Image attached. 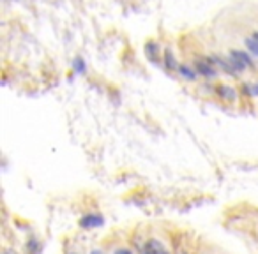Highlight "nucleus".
<instances>
[{"mask_svg":"<svg viewBox=\"0 0 258 254\" xmlns=\"http://www.w3.org/2000/svg\"><path fill=\"white\" fill-rule=\"evenodd\" d=\"M228 60L232 62L233 69H235L237 72H244L247 67H254L253 58H251L247 53H244V51H240V50H232V51H230Z\"/></svg>","mask_w":258,"mask_h":254,"instance_id":"obj_1","label":"nucleus"},{"mask_svg":"<svg viewBox=\"0 0 258 254\" xmlns=\"http://www.w3.org/2000/svg\"><path fill=\"white\" fill-rule=\"evenodd\" d=\"M144 252L145 254H170L168 250L165 249V245H163L161 242H158V240H149L144 247Z\"/></svg>","mask_w":258,"mask_h":254,"instance_id":"obj_3","label":"nucleus"},{"mask_svg":"<svg viewBox=\"0 0 258 254\" xmlns=\"http://www.w3.org/2000/svg\"><path fill=\"white\" fill-rule=\"evenodd\" d=\"M101 224H103V217H99V215H94V214L85 215V217L80 221V226H82V228H87V229L99 228Z\"/></svg>","mask_w":258,"mask_h":254,"instance_id":"obj_4","label":"nucleus"},{"mask_svg":"<svg viewBox=\"0 0 258 254\" xmlns=\"http://www.w3.org/2000/svg\"><path fill=\"white\" fill-rule=\"evenodd\" d=\"M179 74L182 76V78H186V79H189V81H193V79H197L198 72L193 71L191 67H187V65H180V67H179Z\"/></svg>","mask_w":258,"mask_h":254,"instance_id":"obj_9","label":"nucleus"},{"mask_svg":"<svg viewBox=\"0 0 258 254\" xmlns=\"http://www.w3.org/2000/svg\"><path fill=\"white\" fill-rule=\"evenodd\" d=\"M195 69H197L198 74L205 76V78H214L216 76V67L209 58L207 60H197L195 62Z\"/></svg>","mask_w":258,"mask_h":254,"instance_id":"obj_2","label":"nucleus"},{"mask_svg":"<svg viewBox=\"0 0 258 254\" xmlns=\"http://www.w3.org/2000/svg\"><path fill=\"white\" fill-rule=\"evenodd\" d=\"M90 254H104V252H103V250H92Z\"/></svg>","mask_w":258,"mask_h":254,"instance_id":"obj_13","label":"nucleus"},{"mask_svg":"<svg viewBox=\"0 0 258 254\" xmlns=\"http://www.w3.org/2000/svg\"><path fill=\"white\" fill-rule=\"evenodd\" d=\"M244 90H246L247 94H251V96H258V85H254V87L246 85L244 87Z\"/></svg>","mask_w":258,"mask_h":254,"instance_id":"obj_11","label":"nucleus"},{"mask_svg":"<svg viewBox=\"0 0 258 254\" xmlns=\"http://www.w3.org/2000/svg\"><path fill=\"white\" fill-rule=\"evenodd\" d=\"M246 46H247V50H249V53L258 58V32L246 37Z\"/></svg>","mask_w":258,"mask_h":254,"instance_id":"obj_6","label":"nucleus"},{"mask_svg":"<svg viewBox=\"0 0 258 254\" xmlns=\"http://www.w3.org/2000/svg\"><path fill=\"white\" fill-rule=\"evenodd\" d=\"M73 67H75V71L76 72H85V62H83V58H80V57H76L75 58V62H73Z\"/></svg>","mask_w":258,"mask_h":254,"instance_id":"obj_10","label":"nucleus"},{"mask_svg":"<svg viewBox=\"0 0 258 254\" xmlns=\"http://www.w3.org/2000/svg\"><path fill=\"white\" fill-rule=\"evenodd\" d=\"M165 65L170 69V71H175V69H179L180 65L177 64V60H175V57H173V53L170 50H166L165 51Z\"/></svg>","mask_w":258,"mask_h":254,"instance_id":"obj_8","label":"nucleus"},{"mask_svg":"<svg viewBox=\"0 0 258 254\" xmlns=\"http://www.w3.org/2000/svg\"><path fill=\"white\" fill-rule=\"evenodd\" d=\"M115 254H133L131 250H127V249H120V250H117Z\"/></svg>","mask_w":258,"mask_h":254,"instance_id":"obj_12","label":"nucleus"},{"mask_svg":"<svg viewBox=\"0 0 258 254\" xmlns=\"http://www.w3.org/2000/svg\"><path fill=\"white\" fill-rule=\"evenodd\" d=\"M218 94H219V97H221V99H228V101L237 99L235 90L230 89V87H226V85H219L218 87Z\"/></svg>","mask_w":258,"mask_h":254,"instance_id":"obj_7","label":"nucleus"},{"mask_svg":"<svg viewBox=\"0 0 258 254\" xmlns=\"http://www.w3.org/2000/svg\"><path fill=\"white\" fill-rule=\"evenodd\" d=\"M145 55H147L151 62H158V58H159V44L154 43V41H149V43L145 44Z\"/></svg>","mask_w":258,"mask_h":254,"instance_id":"obj_5","label":"nucleus"}]
</instances>
